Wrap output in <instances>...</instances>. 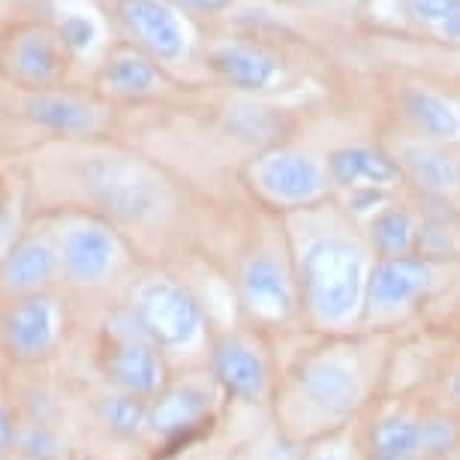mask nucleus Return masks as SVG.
Segmentation results:
<instances>
[{
    "mask_svg": "<svg viewBox=\"0 0 460 460\" xmlns=\"http://www.w3.org/2000/svg\"><path fill=\"white\" fill-rule=\"evenodd\" d=\"M24 115L33 124L60 136H88L100 127V111L88 100L69 97L58 91H40L24 100Z\"/></svg>",
    "mask_w": 460,
    "mask_h": 460,
    "instance_id": "22",
    "label": "nucleus"
},
{
    "mask_svg": "<svg viewBox=\"0 0 460 460\" xmlns=\"http://www.w3.org/2000/svg\"><path fill=\"white\" fill-rule=\"evenodd\" d=\"M403 181H410L430 199H451L460 193V160L448 151V145L430 138H403L394 151Z\"/></svg>",
    "mask_w": 460,
    "mask_h": 460,
    "instance_id": "17",
    "label": "nucleus"
},
{
    "mask_svg": "<svg viewBox=\"0 0 460 460\" xmlns=\"http://www.w3.org/2000/svg\"><path fill=\"white\" fill-rule=\"evenodd\" d=\"M304 460H367L358 424L304 442Z\"/></svg>",
    "mask_w": 460,
    "mask_h": 460,
    "instance_id": "28",
    "label": "nucleus"
},
{
    "mask_svg": "<svg viewBox=\"0 0 460 460\" xmlns=\"http://www.w3.org/2000/svg\"><path fill=\"white\" fill-rule=\"evenodd\" d=\"M439 406L460 415V361H455L451 367H446L439 379Z\"/></svg>",
    "mask_w": 460,
    "mask_h": 460,
    "instance_id": "33",
    "label": "nucleus"
},
{
    "mask_svg": "<svg viewBox=\"0 0 460 460\" xmlns=\"http://www.w3.org/2000/svg\"><path fill=\"white\" fill-rule=\"evenodd\" d=\"M178 4L190 6V10H202V13H217L223 6H229L232 0H178Z\"/></svg>",
    "mask_w": 460,
    "mask_h": 460,
    "instance_id": "34",
    "label": "nucleus"
},
{
    "mask_svg": "<svg viewBox=\"0 0 460 460\" xmlns=\"http://www.w3.org/2000/svg\"><path fill=\"white\" fill-rule=\"evenodd\" d=\"M205 370L220 388L226 406L259 412L262 419L271 415L280 382V358L268 334L241 323L235 328H217Z\"/></svg>",
    "mask_w": 460,
    "mask_h": 460,
    "instance_id": "5",
    "label": "nucleus"
},
{
    "mask_svg": "<svg viewBox=\"0 0 460 460\" xmlns=\"http://www.w3.org/2000/svg\"><path fill=\"white\" fill-rule=\"evenodd\" d=\"M457 460H460V457H457Z\"/></svg>",
    "mask_w": 460,
    "mask_h": 460,
    "instance_id": "38",
    "label": "nucleus"
},
{
    "mask_svg": "<svg viewBox=\"0 0 460 460\" xmlns=\"http://www.w3.org/2000/svg\"><path fill=\"white\" fill-rule=\"evenodd\" d=\"M100 373L106 388L151 403L175 376V367L157 346L147 341L142 328L136 325L133 314L120 304L115 316H109L106 328H102Z\"/></svg>",
    "mask_w": 460,
    "mask_h": 460,
    "instance_id": "10",
    "label": "nucleus"
},
{
    "mask_svg": "<svg viewBox=\"0 0 460 460\" xmlns=\"http://www.w3.org/2000/svg\"><path fill=\"white\" fill-rule=\"evenodd\" d=\"M442 33H448V37H455V40H460V10L455 13V15H451V19L446 22V24H442V28H439Z\"/></svg>",
    "mask_w": 460,
    "mask_h": 460,
    "instance_id": "35",
    "label": "nucleus"
},
{
    "mask_svg": "<svg viewBox=\"0 0 460 460\" xmlns=\"http://www.w3.org/2000/svg\"><path fill=\"white\" fill-rule=\"evenodd\" d=\"M424 403L382 401L358 424L367 455H419Z\"/></svg>",
    "mask_w": 460,
    "mask_h": 460,
    "instance_id": "16",
    "label": "nucleus"
},
{
    "mask_svg": "<svg viewBox=\"0 0 460 460\" xmlns=\"http://www.w3.org/2000/svg\"><path fill=\"white\" fill-rule=\"evenodd\" d=\"M19 430H22V424H19V419H15V410L10 406V401L0 394V460H6L10 455H15Z\"/></svg>",
    "mask_w": 460,
    "mask_h": 460,
    "instance_id": "32",
    "label": "nucleus"
},
{
    "mask_svg": "<svg viewBox=\"0 0 460 460\" xmlns=\"http://www.w3.org/2000/svg\"><path fill=\"white\" fill-rule=\"evenodd\" d=\"M406 10L419 22L439 24L442 28L460 10V0H406Z\"/></svg>",
    "mask_w": 460,
    "mask_h": 460,
    "instance_id": "31",
    "label": "nucleus"
},
{
    "mask_svg": "<svg viewBox=\"0 0 460 460\" xmlns=\"http://www.w3.org/2000/svg\"><path fill=\"white\" fill-rule=\"evenodd\" d=\"M247 184L259 202L283 217L319 208L332 196L325 157H316L314 151L295 145L262 147L247 166Z\"/></svg>",
    "mask_w": 460,
    "mask_h": 460,
    "instance_id": "8",
    "label": "nucleus"
},
{
    "mask_svg": "<svg viewBox=\"0 0 460 460\" xmlns=\"http://www.w3.org/2000/svg\"><path fill=\"white\" fill-rule=\"evenodd\" d=\"M419 455L424 460H457L460 457V415L439 403L424 406Z\"/></svg>",
    "mask_w": 460,
    "mask_h": 460,
    "instance_id": "25",
    "label": "nucleus"
},
{
    "mask_svg": "<svg viewBox=\"0 0 460 460\" xmlns=\"http://www.w3.org/2000/svg\"><path fill=\"white\" fill-rule=\"evenodd\" d=\"M229 286L241 325L256 328L271 341L304 334L301 298L286 232L280 244H256L244 250L232 268Z\"/></svg>",
    "mask_w": 460,
    "mask_h": 460,
    "instance_id": "4",
    "label": "nucleus"
},
{
    "mask_svg": "<svg viewBox=\"0 0 460 460\" xmlns=\"http://www.w3.org/2000/svg\"><path fill=\"white\" fill-rule=\"evenodd\" d=\"M102 82L118 97H151L163 88L160 69L142 51H124L111 58L109 66L102 69Z\"/></svg>",
    "mask_w": 460,
    "mask_h": 460,
    "instance_id": "24",
    "label": "nucleus"
},
{
    "mask_svg": "<svg viewBox=\"0 0 460 460\" xmlns=\"http://www.w3.org/2000/svg\"><path fill=\"white\" fill-rule=\"evenodd\" d=\"M6 64H10L15 82H22L24 88H31L33 93L51 91L64 73V42L42 28L24 31L13 40Z\"/></svg>",
    "mask_w": 460,
    "mask_h": 460,
    "instance_id": "19",
    "label": "nucleus"
},
{
    "mask_svg": "<svg viewBox=\"0 0 460 460\" xmlns=\"http://www.w3.org/2000/svg\"><path fill=\"white\" fill-rule=\"evenodd\" d=\"M367 244L376 259H397V256H415L421 250V232L424 217L415 214L410 205L388 202L376 214H370L361 223Z\"/></svg>",
    "mask_w": 460,
    "mask_h": 460,
    "instance_id": "20",
    "label": "nucleus"
},
{
    "mask_svg": "<svg viewBox=\"0 0 460 460\" xmlns=\"http://www.w3.org/2000/svg\"><path fill=\"white\" fill-rule=\"evenodd\" d=\"M455 283V262H442L424 253L376 259L367 292L364 332H392L415 323L433 301Z\"/></svg>",
    "mask_w": 460,
    "mask_h": 460,
    "instance_id": "7",
    "label": "nucleus"
},
{
    "mask_svg": "<svg viewBox=\"0 0 460 460\" xmlns=\"http://www.w3.org/2000/svg\"><path fill=\"white\" fill-rule=\"evenodd\" d=\"M332 190L346 196V211L358 223L376 214L382 205L403 184V172L397 166L394 154L382 151L376 145H341L325 157Z\"/></svg>",
    "mask_w": 460,
    "mask_h": 460,
    "instance_id": "12",
    "label": "nucleus"
},
{
    "mask_svg": "<svg viewBox=\"0 0 460 460\" xmlns=\"http://www.w3.org/2000/svg\"><path fill=\"white\" fill-rule=\"evenodd\" d=\"M403 115L415 136L439 145L460 142V106L433 88H406L401 97Z\"/></svg>",
    "mask_w": 460,
    "mask_h": 460,
    "instance_id": "21",
    "label": "nucleus"
},
{
    "mask_svg": "<svg viewBox=\"0 0 460 460\" xmlns=\"http://www.w3.org/2000/svg\"><path fill=\"white\" fill-rule=\"evenodd\" d=\"M55 241L60 274L73 289L100 295L118 283H129L124 280L129 271V247L118 226L106 217H73L66 226H60Z\"/></svg>",
    "mask_w": 460,
    "mask_h": 460,
    "instance_id": "9",
    "label": "nucleus"
},
{
    "mask_svg": "<svg viewBox=\"0 0 460 460\" xmlns=\"http://www.w3.org/2000/svg\"><path fill=\"white\" fill-rule=\"evenodd\" d=\"M82 184L91 202L102 211L100 217L115 226L154 229L175 208V196L166 178H160L142 160L120 157V154L91 157L82 169Z\"/></svg>",
    "mask_w": 460,
    "mask_h": 460,
    "instance_id": "6",
    "label": "nucleus"
},
{
    "mask_svg": "<svg viewBox=\"0 0 460 460\" xmlns=\"http://www.w3.org/2000/svg\"><path fill=\"white\" fill-rule=\"evenodd\" d=\"M226 124L238 138H247V142H265L274 133V118L262 106H253V102L232 106L229 115H226Z\"/></svg>",
    "mask_w": 460,
    "mask_h": 460,
    "instance_id": "29",
    "label": "nucleus"
},
{
    "mask_svg": "<svg viewBox=\"0 0 460 460\" xmlns=\"http://www.w3.org/2000/svg\"><path fill=\"white\" fill-rule=\"evenodd\" d=\"M58 280H64V274H60L55 235H42V232L24 235L0 259V295L6 301L55 292Z\"/></svg>",
    "mask_w": 460,
    "mask_h": 460,
    "instance_id": "15",
    "label": "nucleus"
},
{
    "mask_svg": "<svg viewBox=\"0 0 460 460\" xmlns=\"http://www.w3.org/2000/svg\"><path fill=\"white\" fill-rule=\"evenodd\" d=\"M58 37H60V42H64V49L75 51V55H84V51H91L93 46H97L100 33H97L93 19H88V15H82V13H73L60 22Z\"/></svg>",
    "mask_w": 460,
    "mask_h": 460,
    "instance_id": "30",
    "label": "nucleus"
},
{
    "mask_svg": "<svg viewBox=\"0 0 460 460\" xmlns=\"http://www.w3.org/2000/svg\"><path fill=\"white\" fill-rule=\"evenodd\" d=\"M283 232L298 283L304 334L364 332L376 256L361 223L319 205L286 217Z\"/></svg>",
    "mask_w": 460,
    "mask_h": 460,
    "instance_id": "2",
    "label": "nucleus"
},
{
    "mask_svg": "<svg viewBox=\"0 0 460 460\" xmlns=\"http://www.w3.org/2000/svg\"><path fill=\"white\" fill-rule=\"evenodd\" d=\"M93 419L120 442L147 439V401H138L133 394L102 388V394L93 401Z\"/></svg>",
    "mask_w": 460,
    "mask_h": 460,
    "instance_id": "23",
    "label": "nucleus"
},
{
    "mask_svg": "<svg viewBox=\"0 0 460 460\" xmlns=\"http://www.w3.org/2000/svg\"><path fill=\"white\" fill-rule=\"evenodd\" d=\"M15 455L24 460H69V446L51 424L31 421L22 424Z\"/></svg>",
    "mask_w": 460,
    "mask_h": 460,
    "instance_id": "27",
    "label": "nucleus"
},
{
    "mask_svg": "<svg viewBox=\"0 0 460 460\" xmlns=\"http://www.w3.org/2000/svg\"><path fill=\"white\" fill-rule=\"evenodd\" d=\"M124 307L133 314L147 341L172 361V367H205L217 328L202 295L190 280L166 268L138 271L127 283Z\"/></svg>",
    "mask_w": 460,
    "mask_h": 460,
    "instance_id": "3",
    "label": "nucleus"
},
{
    "mask_svg": "<svg viewBox=\"0 0 460 460\" xmlns=\"http://www.w3.org/2000/svg\"><path fill=\"white\" fill-rule=\"evenodd\" d=\"M66 334L64 304L55 292L28 295L4 304V355L13 364L49 361L60 349Z\"/></svg>",
    "mask_w": 460,
    "mask_h": 460,
    "instance_id": "13",
    "label": "nucleus"
},
{
    "mask_svg": "<svg viewBox=\"0 0 460 460\" xmlns=\"http://www.w3.org/2000/svg\"><path fill=\"white\" fill-rule=\"evenodd\" d=\"M208 66L238 91L265 93L283 82V66L271 51L247 42H220L208 55Z\"/></svg>",
    "mask_w": 460,
    "mask_h": 460,
    "instance_id": "18",
    "label": "nucleus"
},
{
    "mask_svg": "<svg viewBox=\"0 0 460 460\" xmlns=\"http://www.w3.org/2000/svg\"><path fill=\"white\" fill-rule=\"evenodd\" d=\"M229 460H304V442L289 437L274 419H265L238 442Z\"/></svg>",
    "mask_w": 460,
    "mask_h": 460,
    "instance_id": "26",
    "label": "nucleus"
},
{
    "mask_svg": "<svg viewBox=\"0 0 460 460\" xmlns=\"http://www.w3.org/2000/svg\"><path fill=\"white\" fill-rule=\"evenodd\" d=\"M367 455V451H364ZM367 460H424L421 455H367Z\"/></svg>",
    "mask_w": 460,
    "mask_h": 460,
    "instance_id": "36",
    "label": "nucleus"
},
{
    "mask_svg": "<svg viewBox=\"0 0 460 460\" xmlns=\"http://www.w3.org/2000/svg\"><path fill=\"white\" fill-rule=\"evenodd\" d=\"M0 352H4V307H0Z\"/></svg>",
    "mask_w": 460,
    "mask_h": 460,
    "instance_id": "37",
    "label": "nucleus"
},
{
    "mask_svg": "<svg viewBox=\"0 0 460 460\" xmlns=\"http://www.w3.org/2000/svg\"><path fill=\"white\" fill-rule=\"evenodd\" d=\"M223 410L226 401L205 367L175 373L169 385L147 403V439L157 446H181L211 433Z\"/></svg>",
    "mask_w": 460,
    "mask_h": 460,
    "instance_id": "11",
    "label": "nucleus"
},
{
    "mask_svg": "<svg viewBox=\"0 0 460 460\" xmlns=\"http://www.w3.org/2000/svg\"><path fill=\"white\" fill-rule=\"evenodd\" d=\"M115 15L127 37L151 60L178 64L187 55V28L166 0H115Z\"/></svg>",
    "mask_w": 460,
    "mask_h": 460,
    "instance_id": "14",
    "label": "nucleus"
},
{
    "mask_svg": "<svg viewBox=\"0 0 460 460\" xmlns=\"http://www.w3.org/2000/svg\"><path fill=\"white\" fill-rule=\"evenodd\" d=\"M310 341L280 361L271 419L298 442L355 428L385 397L401 334H307Z\"/></svg>",
    "mask_w": 460,
    "mask_h": 460,
    "instance_id": "1",
    "label": "nucleus"
}]
</instances>
